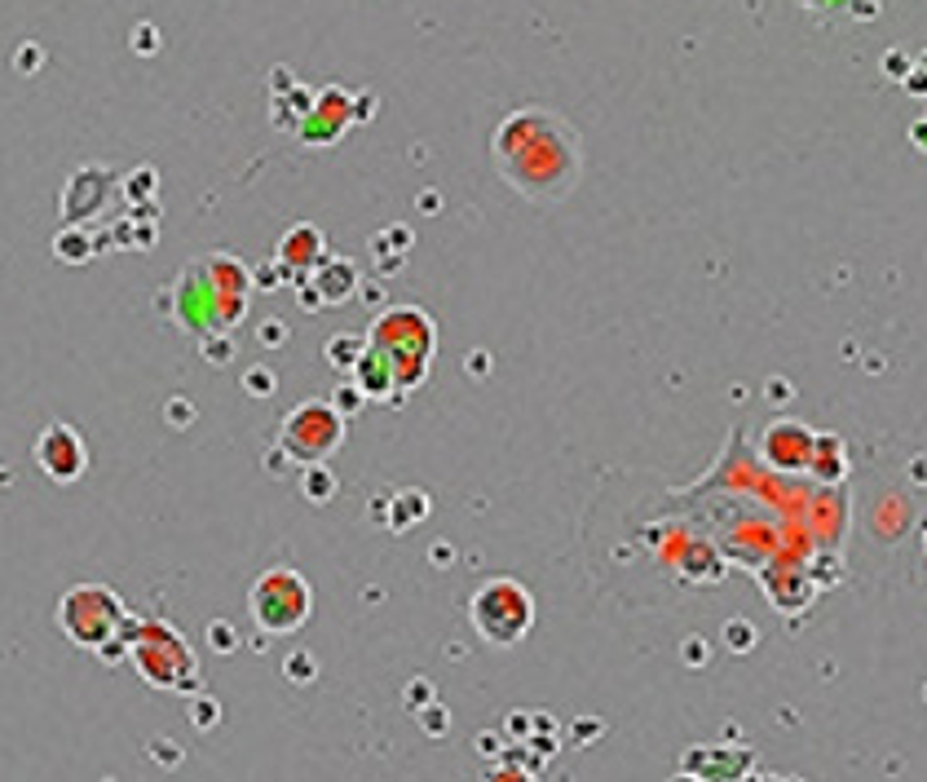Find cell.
Instances as JSON below:
<instances>
[{"instance_id":"6da1fadb","label":"cell","mask_w":927,"mask_h":782,"mask_svg":"<svg viewBox=\"0 0 927 782\" xmlns=\"http://www.w3.org/2000/svg\"><path fill=\"white\" fill-rule=\"evenodd\" d=\"M495 173L530 204H561L583 177V138L553 106H517L491 138Z\"/></svg>"},{"instance_id":"7a4b0ae2","label":"cell","mask_w":927,"mask_h":782,"mask_svg":"<svg viewBox=\"0 0 927 782\" xmlns=\"http://www.w3.org/2000/svg\"><path fill=\"white\" fill-rule=\"evenodd\" d=\"M128 623H132V615H128L124 597L111 593L106 583H76V589H66L58 602L62 636L85 645V649H98L106 659L119 655V645L128 649V641H124Z\"/></svg>"},{"instance_id":"3957f363","label":"cell","mask_w":927,"mask_h":782,"mask_svg":"<svg viewBox=\"0 0 927 782\" xmlns=\"http://www.w3.org/2000/svg\"><path fill=\"white\" fill-rule=\"evenodd\" d=\"M367 341L389 358L393 380H397L403 394H407V389H416V384H424V376L433 367V350H437V328H433V318L420 305H393V310H384L371 323Z\"/></svg>"},{"instance_id":"277c9868","label":"cell","mask_w":927,"mask_h":782,"mask_svg":"<svg viewBox=\"0 0 927 782\" xmlns=\"http://www.w3.org/2000/svg\"><path fill=\"white\" fill-rule=\"evenodd\" d=\"M124 641H128V664L138 668V677L147 685H155V690H194L199 685L194 649L164 619H138L132 615Z\"/></svg>"},{"instance_id":"5b68a950","label":"cell","mask_w":927,"mask_h":782,"mask_svg":"<svg viewBox=\"0 0 927 782\" xmlns=\"http://www.w3.org/2000/svg\"><path fill=\"white\" fill-rule=\"evenodd\" d=\"M469 619H473V628H478V636L486 645L504 649V645L525 641L530 628H535V597H530L525 583H517L508 575H495L469 597Z\"/></svg>"},{"instance_id":"8992f818","label":"cell","mask_w":927,"mask_h":782,"mask_svg":"<svg viewBox=\"0 0 927 782\" xmlns=\"http://www.w3.org/2000/svg\"><path fill=\"white\" fill-rule=\"evenodd\" d=\"M247 615L261 632H270V636H288V632H301L314 615V589L305 583L301 570L292 566H275V570H265L256 583H252V593H247Z\"/></svg>"},{"instance_id":"52a82bcc","label":"cell","mask_w":927,"mask_h":782,"mask_svg":"<svg viewBox=\"0 0 927 782\" xmlns=\"http://www.w3.org/2000/svg\"><path fill=\"white\" fill-rule=\"evenodd\" d=\"M345 442V416L331 403H301L296 412H288L279 446L301 465H318L331 451Z\"/></svg>"},{"instance_id":"ba28073f","label":"cell","mask_w":927,"mask_h":782,"mask_svg":"<svg viewBox=\"0 0 927 782\" xmlns=\"http://www.w3.org/2000/svg\"><path fill=\"white\" fill-rule=\"evenodd\" d=\"M31 455H36L40 474H45L49 482H62V487H66V482H76V478L89 469L85 438H80L72 425H62V420H53V425H45V429H40V438H36Z\"/></svg>"},{"instance_id":"9c48e42d","label":"cell","mask_w":927,"mask_h":782,"mask_svg":"<svg viewBox=\"0 0 927 782\" xmlns=\"http://www.w3.org/2000/svg\"><path fill=\"white\" fill-rule=\"evenodd\" d=\"M813 442L817 433L804 425V420H773L764 433H760V451H764V461L782 474H800L809 469L813 461Z\"/></svg>"},{"instance_id":"30bf717a","label":"cell","mask_w":927,"mask_h":782,"mask_svg":"<svg viewBox=\"0 0 927 782\" xmlns=\"http://www.w3.org/2000/svg\"><path fill=\"white\" fill-rule=\"evenodd\" d=\"M204 270L213 275V297H217L221 323H234V318L243 314V305H247V283H252V275L239 266L234 256H213Z\"/></svg>"},{"instance_id":"8fae6325","label":"cell","mask_w":927,"mask_h":782,"mask_svg":"<svg viewBox=\"0 0 927 782\" xmlns=\"http://www.w3.org/2000/svg\"><path fill=\"white\" fill-rule=\"evenodd\" d=\"M279 261H283L288 270L305 275V270H314V266H322V261H327V243H322V235L314 226H292L283 235V243H279Z\"/></svg>"},{"instance_id":"7c38bea8","label":"cell","mask_w":927,"mask_h":782,"mask_svg":"<svg viewBox=\"0 0 927 782\" xmlns=\"http://www.w3.org/2000/svg\"><path fill=\"white\" fill-rule=\"evenodd\" d=\"M354 389H363L367 399H389V389H397V380H393V367H389V358L367 341V350L358 354V363H354Z\"/></svg>"},{"instance_id":"4fadbf2b","label":"cell","mask_w":927,"mask_h":782,"mask_svg":"<svg viewBox=\"0 0 927 782\" xmlns=\"http://www.w3.org/2000/svg\"><path fill=\"white\" fill-rule=\"evenodd\" d=\"M809 469H813L822 482H839V478L848 474V461H843V438H835V433H817Z\"/></svg>"}]
</instances>
